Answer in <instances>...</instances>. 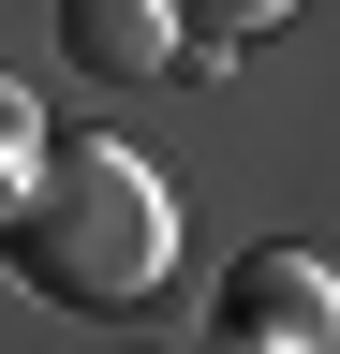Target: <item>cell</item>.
Listing matches in <instances>:
<instances>
[{"instance_id":"4","label":"cell","mask_w":340,"mask_h":354,"mask_svg":"<svg viewBox=\"0 0 340 354\" xmlns=\"http://www.w3.org/2000/svg\"><path fill=\"white\" fill-rule=\"evenodd\" d=\"M281 15H296V0H178V30H193L178 59H193V74H222L237 44H251V30H281Z\"/></svg>"},{"instance_id":"2","label":"cell","mask_w":340,"mask_h":354,"mask_svg":"<svg viewBox=\"0 0 340 354\" xmlns=\"http://www.w3.org/2000/svg\"><path fill=\"white\" fill-rule=\"evenodd\" d=\"M207 354H340V266L296 236H251L207 295Z\"/></svg>"},{"instance_id":"5","label":"cell","mask_w":340,"mask_h":354,"mask_svg":"<svg viewBox=\"0 0 340 354\" xmlns=\"http://www.w3.org/2000/svg\"><path fill=\"white\" fill-rule=\"evenodd\" d=\"M30 148H45V104H30V88H15V74H0V177H15Z\"/></svg>"},{"instance_id":"6","label":"cell","mask_w":340,"mask_h":354,"mask_svg":"<svg viewBox=\"0 0 340 354\" xmlns=\"http://www.w3.org/2000/svg\"><path fill=\"white\" fill-rule=\"evenodd\" d=\"M0 207H15V177H0Z\"/></svg>"},{"instance_id":"1","label":"cell","mask_w":340,"mask_h":354,"mask_svg":"<svg viewBox=\"0 0 340 354\" xmlns=\"http://www.w3.org/2000/svg\"><path fill=\"white\" fill-rule=\"evenodd\" d=\"M163 266H178V192H163L148 148H118V133H45V148L15 162L0 281H30V295L118 325V310L163 295Z\"/></svg>"},{"instance_id":"3","label":"cell","mask_w":340,"mask_h":354,"mask_svg":"<svg viewBox=\"0 0 340 354\" xmlns=\"http://www.w3.org/2000/svg\"><path fill=\"white\" fill-rule=\"evenodd\" d=\"M178 0H60V59L74 74H104V88H148L163 59H178Z\"/></svg>"}]
</instances>
